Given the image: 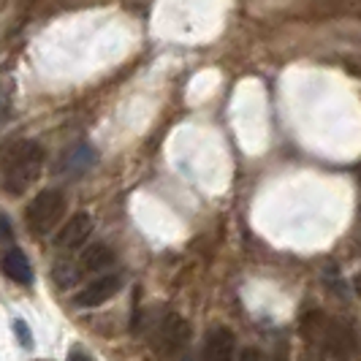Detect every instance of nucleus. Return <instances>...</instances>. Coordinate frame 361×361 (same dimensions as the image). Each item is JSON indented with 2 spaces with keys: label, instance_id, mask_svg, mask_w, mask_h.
I'll list each match as a JSON object with an SVG mask.
<instances>
[{
  "label": "nucleus",
  "instance_id": "1",
  "mask_svg": "<svg viewBox=\"0 0 361 361\" xmlns=\"http://www.w3.org/2000/svg\"><path fill=\"white\" fill-rule=\"evenodd\" d=\"M44 169V149L36 142H17L0 155V190L8 196H22Z\"/></svg>",
  "mask_w": 361,
  "mask_h": 361
},
{
  "label": "nucleus",
  "instance_id": "2",
  "mask_svg": "<svg viewBox=\"0 0 361 361\" xmlns=\"http://www.w3.org/2000/svg\"><path fill=\"white\" fill-rule=\"evenodd\" d=\"M66 215V196L54 188L41 190L36 199L27 204L25 209V223L33 236H47L57 228V223Z\"/></svg>",
  "mask_w": 361,
  "mask_h": 361
},
{
  "label": "nucleus",
  "instance_id": "3",
  "mask_svg": "<svg viewBox=\"0 0 361 361\" xmlns=\"http://www.w3.org/2000/svg\"><path fill=\"white\" fill-rule=\"evenodd\" d=\"M152 343H155L161 356H180L182 350L188 348V343H190V324L182 315L171 312L161 321Z\"/></svg>",
  "mask_w": 361,
  "mask_h": 361
},
{
  "label": "nucleus",
  "instance_id": "4",
  "mask_svg": "<svg viewBox=\"0 0 361 361\" xmlns=\"http://www.w3.org/2000/svg\"><path fill=\"white\" fill-rule=\"evenodd\" d=\"M324 348H326V356L331 361H353L359 340H356V334H353L350 326L343 324V321H334V324H329Z\"/></svg>",
  "mask_w": 361,
  "mask_h": 361
},
{
  "label": "nucleus",
  "instance_id": "5",
  "mask_svg": "<svg viewBox=\"0 0 361 361\" xmlns=\"http://www.w3.org/2000/svg\"><path fill=\"white\" fill-rule=\"evenodd\" d=\"M120 290H123V274H101L90 286H85L76 293V305L79 307H98L109 299H114Z\"/></svg>",
  "mask_w": 361,
  "mask_h": 361
},
{
  "label": "nucleus",
  "instance_id": "6",
  "mask_svg": "<svg viewBox=\"0 0 361 361\" xmlns=\"http://www.w3.org/2000/svg\"><path fill=\"white\" fill-rule=\"evenodd\" d=\"M92 234V217L87 212H79L73 215L60 231L54 236V247L63 250V253H71V250H79Z\"/></svg>",
  "mask_w": 361,
  "mask_h": 361
},
{
  "label": "nucleus",
  "instance_id": "7",
  "mask_svg": "<svg viewBox=\"0 0 361 361\" xmlns=\"http://www.w3.org/2000/svg\"><path fill=\"white\" fill-rule=\"evenodd\" d=\"M236 353V337L231 329L215 326L207 331L204 340V359L207 361H234Z\"/></svg>",
  "mask_w": 361,
  "mask_h": 361
},
{
  "label": "nucleus",
  "instance_id": "8",
  "mask_svg": "<svg viewBox=\"0 0 361 361\" xmlns=\"http://www.w3.org/2000/svg\"><path fill=\"white\" fill-rule=\"evenodd\" d=\"M0 269L8 280H14L19 286H30L33 283V267L27 261V255L19 247H8L0 253Z\"/></svg>",
  "mask_w": 361,
  "mask_h": 361
},
{
  "label": "nucleus",
  "instance_id": "9",
  "mask_svg": "<svg viewBox=\"0 0 361 361\" xmlns=\"http://www.w3.org/2000/svg\"><path fill=\"white\" fill-rule=\"evenodd\" d=\"M111 264H114V250L111 247H106V245H90V247L82 250L79 261H76V269H79V277L82 274H101Z\"/></svg>",
  "mask_w": 361,
  "mask_h": 361
},
{
  "label": "nucleus",
  "instance_id": "10",
  "mask_svg": "<svg viewBox=\"0 0 361 361\" xmlns=\"http://www.w3.org/2000/svg\"><path fill=\"white\" fill-rule=\"evenodd\" d=\"M92 163H95V152H92V147L87 145H76L73 149H68L66 155H63V161H60V169L66 171V174H85L87 169H90Z\"/></svg>",
  "mask_w": 361,
  "mask_h": 361
},
{
  "label": "nucleus",
  "instance_id": "11",
  "mask_svg": "<svg viewBox=\"0 0 361 361\" xmlns=\"http://www.w3.org/2000/svg\"><path fill=\"white\" fill-rule=\"evenodd\" d=\"M299 331H302V337L307 340V345H315V343L324 345L326 331H329V321H326L324 312H307V315L302 318Z\"/></svg>",
  "mask_w": 361,
  "mask_h": 361
},
{
  "label": "nucleus",
  "instance_id": "12",
  "mask_svg": "<svg viewBox=\"0 0 361 361\" xmlns=\"http://www.w3.org/2000/svg\"><path fill=\"white\" fill-rule=\"evenodd\" d=\"M14 331H17L22 348H33V334H30V329H27L25 321H14Z\"/></svg>",
  "mask_w": 361,
  "mask_h": 361
},
{
  "label": "nucleus",
  "instance_id": "13",
  "mask_svg": "<svg viewBox=\"0 0 361 361\" xmlns=\"http://www.w3.org/2000/svg\"><path fill=\"white\" fill-rule=\"evenodd\" d=\"M14 239V228H11V220L0 212V245H6V242H11Z\"/></svg>",
  "mask_w": 361,
  "mask_h": 361
},
{
  "label": "nucleus",
  "instance_id": "14",
  "mask_svg": "<svg viewBox=\"0 0 361 361\" xmlns=\"http://www.w3.org/2000/svg\"><path fill=\"white\" fill-rule=\"evenodd\" d=\"M296 361H324V353H321L318 345H307V348L299 353V359Z\"/></svg>",
  "mask_w": 361,
  "mask_h": 361
},
{
  "label": "nucleus",
  "instance_id": "15",
  "mask_svg": "<svg viewBox=\"0 0 361 361\" xmlns=\"http://www.w3.org/2000/svg\"><path fill=\"white\" fill-rule=\"evenodd\" d=\"M239 361H264V353H261L258 348H245V350L239 353Z\"/></svg>",
  "mask_w": 361,
  "mask_h": 361
},
{
  "label": "nucleus",
  "instance_id": "16",
  "mask_svg": "<svg viewBox=\"0 0 361 361\" xmlns=\"http://www.w3.org/2000/svg\"><path fill=\"white\" fill-rule=\"evenodd\" d=\"M271 361H288V343H286V340L277 345V350H274Z\"/></svg>",
  "mask_w": 361,
  "mask_h": 361
},
{
  "label": "nucleus",
  "instance_id": "17",
  "mask_svg": "<svg viewBox=\"0 0 361 361\" xmlns=\"http://www.w3.org/2000/svg\"><path fill=\"white\" fill-rule=\"evenodd\" d=\"M8 106H11V104H8V92L0 87V120H6V114H8Z\"/></svg>",
  "mask_w": 361,
  "mask_h": 361
},
{
  "label": "nucleus",
  "instance_id": "18",
  "mask_svg": "<svg viewBox=\"0 0 361 361\" xmlns=\"http://www.w3.org/2000/svg\"><path fill=\"white\" fill-rule=\"evenodd\" d=\"M68 361H92L82 348H71V353H68Z\"/></svg>",
  "mask_w": 361,
  "mask_h": 361
},
{
  "label": "nucleus",
  "instance_id": "19",
  "mask_svg": "<svg viewBox=\"0 0 361 361\" xmlns=\"http://www.w3.org/2000/svg\"><path fill=\"white\" fill-rule=\"evenodd\" d=\"M353 290H356V296L361 299V271L356 274V277H353Z\"/></svg>",
  "mask_w": 361,
  "mask_h": 361
}]
</instances>
